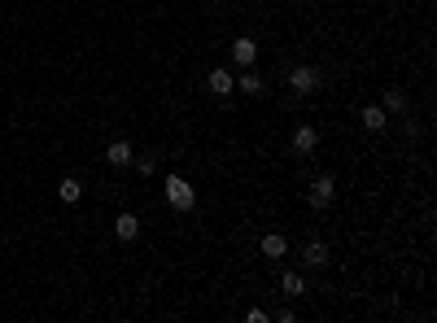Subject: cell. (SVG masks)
<instances>
[{"label": "cell", "instance_id": "cell-5", "mask_svg": "<svg viewBox=\"0 0 437 323\" xmlns=\"http://www.w3.org/2000/svg\"><path fill=\"white\" fill-rule=\"evenodd\" d=\"M232 57H236V66H254L258 62V44L250 40V35H236V40H232Z\"/></svg>", "mask_w": 437, "mask_h": 323}, {"label": "cell", "instance_id": "cell-16", "mask_svg": "<svg viewBox=\"0 0 437 323\" xmlns=\"http://www.w3.org/2000/svg\"><path fill=\"white\" fill-rule=\"evenodd\" d=\"M136 171L140 175H153V171H158V162H153V158H136Z\"/></svg>", "mask_w": 437, "mask_h": 323}, {"label": "cell", "instance_id": "cell-7", "mask_svg": "<svg viewBox=\"0 0 437 323\" xmlns=\"http://www.w3.org/2000/svg\"><path fill=\"white\" fill-rule=\"evenodd\" d=\"M258 249H263V258H271V262H280V258L289 254V241H285V236H280V232H267L263 241H258Z\"/></svg>", "mask_w": 437, "mask_h": 323}, {"label": "cell", "instance_id": "cell-13", "mask_svg": "<svg viewBox=\"0 0 437 323\" xmlns=\"http://www.w3.org/2000/svg\"><path fill=\"white\" fill-rule=\"evenodd\" d=\"M280 293L285 297H306V275L302 271H285L280 275Z\"/></svg>", "mask_w": 437, "mask_h": 323}, {"label": "cell", "instance_id": "cell-11", "mask_svg": "<svg viewBox=\"0 0 437 323\" xmlns=\"http://www.w3.org/2000/svg\"><path fill=\"white\" fill-rule=\"evenodd\" d=\"M315 145H320V131H315V127H298V131H293V153H315Z\"/></svg>", "mask_w": 437, "mask_h": 323}, {"label": "cell", "instance_id": "cell-3", "mask_svg": "<svg viewBox=\"0 0 437 323\" xmlns=\"http://www.w3.org/2000/svg\"><path fill=\"white\" fill-rule=\"evenodd\" d=\"M289 88L298 92V97H311V92L320 88V70L315 66H293L289 70Z\"/></svg>", "mask_w": 437, "mask_h": 323}, {"label": "cell", "instance_id": "cell-9", "mask_svg": "<svg viewBox=\"0 0 437 323\" xmlns=\"http://www.w3.org/2000/svg\"><path fill=\"white\" fill-rule=\"evenodd\" d=\"M114 236H118V241H136V236H140V219H136L132 210H123L114 219Z\"/></svg>", "mask_w": 437, "mask_h": 323}, {"label": "cell", "instance_id": "cell-4", "mask_svg": "<svg viewBox=\"0 0 437 323\" xmlns=\"http://www.w3.org/2000/svg\"><path fill=\"white\" fill-rule=\"evenodd\" d=\"M206 83H210V92H215V97H232V92H236V75H232L228 66H215Z\"/></svg>", "mask_w": 437, "mask_h": 323}, {"label": "cell", "instance_id": "cell-6", "mask_svg": "<svg viewBox=\"0 0 437 323\" xmlns=\"http://www.w3.org/2000/svg\"><path fill=\"white\" fill-rule=\"evenodd\" d=\"M263 88L267 83H263V75H258L254 66H245L241 75H236V92H245V97H263Z\"/></svg>", "mask_w": 437, "mask_h": 323}, {"label": "cell", "instance_id": "cell-17", "mask_svg": "<svg viewBox=\"0 0 437 323\" xmlns=\"http://www.w3.org/2000/svg\"><path fill=\"white\" fill-rule=\"evenodd\" d=\"M271 319H276V323H293V319H298V315H293L289 306H280V310H276V315H271Z\"/></svg>", "mask_w": 437, "mask_h": 323}, {"label": "cell", "instance_id": "cell-10", "mask_svg": "<svg viewBox=\"0 0 437 323\" xmlns=\"http://www.w3.org/2000/svg\"><path fill=\"white\" fill-rule=\"evenodd\" d=\"M105 162H110V166H132V162H136L132 140H114V145L105 149Z\"/></svg>", "mask_w": 437, "mask_h": 323}, {"label": "cell", "instance_id": "cell-12", "mask_svg": "<svg viewBox=\"0 0 437 323\" xmlns=\"http://www.w3.org/2000/svg\"><path fill=\"white\" fill-rule=\"evenodd\" d=\"M302 262H306V267H328V245L324 241H306V249H302Z\"/></svg>", "mask_w": 437, "mask_h": 323}, {"label": "cell", "instance_id": "cell-1", "mask_svg": "<svg viewBox=\"0 0 437 323\" xmlns=\"http://www.w3.org/2000/svg\"><path fill=\"white\" fill-rule=\"evenodd\" d=\"M167 206L180 210V214H188V210L197 206V188L188 184L184 175H167Z\"/></svg>", "mask_w": 437, "mask_h": 323}, {"label": "cell", "instance_id": "cell-8", "mask_svg": "<svg viewBox=\"0 0 437 323\" xmlns=\"http://www.w3.org/2000/svg\"><path fill=\"white\" fill-rule=\"evenodd\" d=\"M359 123L368 127V131H376V136H381V131L389 127V114L381 110V105H363V110H359Z\"/></svg>", "mask_w": 437, "mask_h": 323}, {"label": "cell", "instance_id": "cell-14", "mask_svg": "<svg viewBox=\"0 0 437 323\" xmlns=\"http://www.w3.org/2000/svg\"><path fill=\"white\" fill-rule=\"evenodd\" d=\"M381 110L394 114V118H403V114H407V92H403V88H389L385 101H381Z\"/></svg>", "mask_w": 437, "mask_h": 323}, {"label": "cell", "instance_id": "cell-15", "mask_svg": "<svg viewBox=\"0 0 437 323\" xmlns=\"http://www.w3.org/2000/svg\"><path fill=\"white\" fill-rule=\"evenodd\" d=\"M57 197H62V201H66V206H75V201H79V197H84V184H79V179H75V175H66V179H62V188H57Z\"/></svg>", "mask_w": 437, "mask_h": 323}, {"label": "cell", "instance_id": "cell-18", "mask_svg": "<svg viewBox=\"0 0 437 323\" xmlns=\"http://www.w3.org/2000/svg\"><path fill=\"white\" fill-rule=\"evenodd\" d=\"M245 319H250V323H267L271 315H267V310H263V306H254V310H250V315H245Z\"/></svg>", "mask_w": 437, "mask_h": 323}, {"label": "cell", "instance_id": "cell-2", "mask_svg": "<svg viewBox=\"0 0 437 323\" xmlns=\"http://www.w3.org/2000/svg\"><path fill=\"white\" fill-rule=\"evenodd\" d=\"M333 197H337V179L333 175H315L311 184H306V206L311 210H328Z\"/></svg>", "mask_w": 437, "mask_h": 323}]
</instances>
